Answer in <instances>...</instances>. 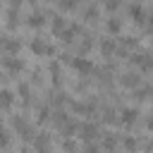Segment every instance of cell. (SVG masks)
I'll return each instance as SVG.
<instances>
[{
	"label": "cell",
	"instance_id": "cell-1",
	"mask_svg": "<svg viewBox=\"0 0 153 153\" xmlns=\"http://www.w3.org/2000/svg\"><path fill=\"white\" fill-rule=\"evenodd\" d=\"M2 67H5L7 72H12V74H19V72L24 69V62H22L19 57H14V55H7V57L2 60Z\"/></svg>",
	"mask_w": 153,
	"mask_h": 153
},
{
	"label": "cell",
	"instance_id": "cell-2",
	"mask_svg": "<svg viewBox=\"0 0 153 153\" xmlns=\"http://www.w3.org/2000/svg\"><path fill=\"white\" fill-rule=\"evenodd\" d=\"M72 67H74L79 74H91V72H93V62H91L88 57H76V60H72Z\"/></svg>",
	"mask_w": 153,
	"mask_h": 153
},
{
	"label": "cell",
	"instance_id": "cell-3",
	"mask_svg": "<svg viewBox=\"0 0 153 153\" xmlns=\"http://www.w3.org/2000/svg\"><path fill=\"white\" fill-rule=\"evenodd\" d=\"M31 50H33L36 55H53V53H55V48H53V45H48L43 38H36V41L31 43Z\"/></svg>",
	"mask_w": 153,
	"mask_h": 153
},
{
	"label": "cell",
	"instance_id": "cell-4",
	"mask_svg": "<svg viewBox=\"0 0 153 153\" xmlns=\"http://www.w3.org/2000/svg\"><path fill=\"white\" fill-rule=\"evenodd\" d=\"M136 115H139L136 108H124V110L120 112V122H122L124 127H131V124L136 122Z\"/></svg>",
	"mask_w": 153,
	"mask_h": 153
},
{
	"label": "cell",
	"instance_id": "cell-5",
	"mask_svg": "<svg viewBox=\"0 0 153 153\" xmlns=\"http://www.w3.org/2000/svg\"><path fill=\"white\" fill-rule=\"evenodd\" d=\"M79 131H81V136H84L86 141H93V139L98 136V127H96L93 122H86V124H79Z\"/></svg>",
	"mask_w": 153,
	"mask_h": 153
},
{
	"label": "cell",
	"instance_id": "cell-6",
	"mask_svg": "<svg viewBox=\"0 0 153 153\" xmlns=\"http://www.w3.org/2000/svg\"><path fill=\"white\" fill-rule=\"evenodd\" d=\"M14 105V93L10 88H0V110H10Z\"/></svg>",
	"mask_w": 153,
	"mask_h": 153
},
{
	"label": "cell",
	"instance_id": "cell-7",
	"mask_svg": "<svg viewBox=\"0 0 153 153\" xmlns=\"http://www.w3.org/2000/svg\"><path fill=\"white\" fill-rule=\"evenodd\" d=\"M120 84H122V86H127V88H139L141 79H139V74H134V72H127V74H122Z\"/></svg>",
	"mask_w": 153,
	"mask_h": 153
},
{
	"label": "cell",
	"instance_id": "cell-8",
	"mask_svg": "<svg viewBox=\"0 0 153 153\" xmlns=\"http://www.w3.org/2000/svg\"><path fill=\"white\" fill-rule=\"evenodd\" d=\"M0 50H5L7 55H14V53L19 50V41H14V38H2V41H0Z\"/></svg>",
	"mask_w": 153,
	"mask_h": 153
},
{
	"label": "cell",
	"instance_id": "cell-9",
	"mask_svg": "<svg viewBox=\"0 0 153 153\" xmlns=\"http://www.w3.org/2000/svg\"><path fill=\"white\" fill-rule=\"evenodd\" d=\"M129 17H131L136 24H141V22L146 19V12H143V7H141V5H131V7H129Z\"/></svg>",
	"mask_w": 153,
	"mask_h": 153
},
{
	"label": "cell",
	"instance_id": "cell-10",
	"mask_svg": "<svg viewBox=\"0 0 153 153\" xmlns=\"http://www.w3.org/2000/svg\"><path fill=\"white\" fill-rule=\"evenodd\" d=\"M100 53H103L105 57H110V55L115 53V41H112V38H105V41H100Z\"/></svg>",
	"mask_w": 153,
	"mask_h": 153
},
{
	"label": "cell",
	"instance_id": "cell-11",
	"mask_svg": "<svg viewBox=\"0 0 153 153\" xmlns=\"http://www.w3.org/2000/svg\"><path fill=\"white\" fill-rule=\"evenodd\" d=\"M43 22H45V19H43V12H31V14H29V26H33V29L38 26V29H41Z\"/></svg>",
	"mask_w": 153,
	"mask_h": 153
},
{
	"label": "cell",
	"instance_id": "cell-12",
	"mask_svg": "<svg viewBox=\"0 0 153 153\" xmlns=\"http://www.w3.org/2000/svg\"><path fill=\"white\" fill-rule=\"evenodd\" d=\"M105 26H108V31H110V33H120V31H122V22H120V19H115V17H112V19H108V24H105Z\"/></svg>",
	"mask_w": 153,
	"mask_h": 153
},
{
	"label": "cell",
	"instance_id": "cell-13",
	"mask_svg": "<svg viewBox=\"0 0 153 153\" xmlns=\"http://www.w3.org/2000/svg\"><path fill=\"white\" fill-rule=\"evenodd\" d=\"M10 146V131L0 124V148H7Z\"/></svg>",
	"mask_w": 153,
	"mask_h": 153
},
{
	"label": "cell",
	"instance_id": "cell-14",
	"mask_svg": "<svg viewBox=\"0 0 153 153\" xmlns=\"http://www.w3.org/2000/svg\"><path fill=\"white\" fill-rule=\"evenodd\" d=\"M53 31H55L57 36L65 31V19H62V17H55V19H53Z\"/></svg>",
	"mask_w": 153,
	"mask_h": 153
},
{
	"label": "cell",
	"instance_id": "cell-15",
	"mask_svg": "<svg viewBox=\"0 0 153 153\" xmlns=\"http://www.w3.org/2000/svg\"><path fill=\"white\" fill-rule=\"evenodd\" d=\"M122 143H124V148H127L129 153L139 148V141H136V139H131V136H124V141H122Z\"/></svg>",
	"mask_w": 153,
	"mask_h": 153
},
{
	"label": "cell",
	"instance_id": "cell-16",
	"mask_svg": "<svg viewBox=\"0 0 153 153\" xmlns=\"http://www.w3.org/2000/svg\"><path fill=\"white\" fill-rule=\"evenodd\" d=\"M7 26H10V29L17 26V10H14V7H10V12H7Z\"/></svg>",
	"mask_w": 153,
	"mask_h": 153
},
{
	"label": "cell",
	"instance_id": "cell-17",
	"mask_svg": "<svg viewBox=\"0 0 153 153\" xmlns=\"http://www.w3.org/2000/svg\"><path fill=\"white\" fill-rule=\"evenodd\" d=\"M134 96H136L139 100H143V98H148V96H151V88H148V86H143V88H136V91H134Z\"/></svg>",
	"mask_w": 153,
	"mask_h": 153
},
{
	"label": "cell",
	"instance_id": "cell-18",
	"mask_svg": "<svg viewBox=\"0 0 153 153\" xmlns=\"http://www.w3.org/2000/svg\"><path fill=\"white\" fill-rule=\"evenodd\" d=\"M72 108H74V112H91V110H93L91 105H84V103H74Z\"/></svg>",
	"mask_w": 153,
	"mask_h": 153
},
{
	"label": "cell",
	"instance_id": "cell-19",
	"mask_svg": "<svg viewBox=\"0 0 153 153\" xmlns=\"http://www.w3.org/2000/svg\"><path fill=\"white\" fill-rule=\"evenodd\" d=\"M62 148L72 153V151H76V143H74V141H69V139H65V141H62Z\"/></svg>",
	"mask_w": 153,
	"mask_h": 153
},
{
	"label": "cell",
	"instance_id": "cell-20",
	"mask_svg": "<svg viewBox=\"0 0 153 153\" xmlns=\"http://www.w3.org/2000/svg\"><path fill=\"white\" fill-rule=\"evenodd\" d=\"M17 91H19V96H22V98H29V84H19V88H17Z\"/></svg>",
	"mask_w": 153,
	"mask_h": 153
},
{
	"label": "cell",
	"instance_id": "cell-21",
	"mask_svg": "<svg viewBox=\"0 0 153 153\" xmlns=\"http://www.w3.org/2000/svg\"><path fill=\"white\" fill-rule=\"evenodd\" d=\"M45 120H48V108L43 105V108L38 110V122H45Z\"/></svg>",
	"mask_w": 153,
	"mask_h": 153
},
{
	"label": "cell",
	"instance_id": "cell-22",
	"mask_svg": "<svg viewBox=\"0 0 153 153\" xmlns=\"http://www.w3.org/2000/svg\"><path fill=\"white\" fill-rule=\"evenodd\" d=\"M74 5H76L74 0H62V2H60V7H62V10H72Z\"/></svg>",
	"mask_w": 153,
	"mask_h": 153
},
{
	"label": "cell",
	"instance_id": "cell-23",
	"mask_svg": "<svg viewBox=\"0 0 153 153\" xmlns=\"http://www.w3.org/2000/svg\"><path fill=\"white\" fill-rule=\"evenodd\" d=\"M112 146H115V139L108 134V136H105V148H112Z\"/></svg>",
	"mask_w": 153,
	"mask_h": 153
},
{
	"label": "cell",
	"instance_id": "cell-24",
	"mask_svg": "<svg viewBox=\"0 0 153 153\" xmlns=\"http://www.w3.org/2000/svg\"><path fill=\"white\" fill-rule=\"evenodd\" d=\"M117 5H120V0H108V2H105V7H108V10H115Z\"/></svg>",
	"mask_w": 153,
	"mask_h": 153
},
{
	"label": "cell",
	"instance_id": "cell-25",
	"mask_svg": "<svg viewBox=\"0 0 153 153\" xmlns=\"http://www.w3.org/2000/svg\"><path fill=\"white\" fill-rule=\"evenodd\" d=\"M86 153H98V146H93V143H88V146H86Z\"/></svg>",
	"mask_w": 153,
	"mask_h": 153
},
{
	"label": "cell",
	"instance_id": "cell-26",
	"mask_svg": "<svg viewBox=\"0 0 153 153\" xmlns=\"http://www.w3.org/2000/svg\"><path fill=\"white\" fill-rule=\"evenodd\" d=\"M105 120H108V122H112V120H115V112H112V110H108V112H105Z\"/></svg>",
	"mask_w": 153,
	"mask_h": 153
},
{
	"label": "cell",
	"instance_id": "cell-27",
	"mask_svg": "<svg viewBox=\"0 0 153 153\" xmlns=\"http://www.w3.org/2000/svg\"><path fill=\"white\" fill-rule=\"evenodd\" d=\"M146 19H148V31L153 33V17H146Z\"/></svg>",
	"mask_w": 153,
	"mask_h": 153
},
{
	"label": "cell",
	"instance_id": "cell-28",
	"mask_svg": "<svg viewBox=\"0 0 153 153\" xmlns=\"http://www.w3.org/2000/svg\"><path fill=\"white\" fill-rule=\"evenodd\" d=\"M19 2H22V0H12V7L17 10V5H19Z\"/></svg>",
	"mask_w": 153,
	"mask_h": 153
},
{
	"label": "cell",
	"instance_id": "cell-29",
	"mask_svg": "<svg viewBox=\"0 0 153 153\" xmlns=\"http://www.w3.org/2000/svg\"><path fill=\"white\" fill-rule=\"evenodd\" d=\"M148 129H151V131H153V117H151V120H148Z\"/></svg>",
	"mask_w": 153,
	"mask_h": 153
}]
</instances>
